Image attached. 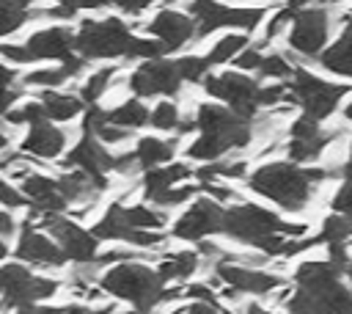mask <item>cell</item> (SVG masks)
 Returning a JSON list of instances; mask_svg holds the SVG:
<instances>
[{
	"instance_id": "obj_48",
	"label": "cell",
	"mask_w": 352,
	"mask_h": 314,
	"mask_svg": "<svg viewBox=\"0 0 352 314\" xmlns=\"http://www.w3.org/2000/svg\"><path fill=\"white\" fill-rule=\"evenodd\" d=\"M341 171H344V176H346V179L352 182V143H349V154H346V160H344Z\"/></svg>"
},
{
	"instance_id": "obj_2",
	"label": "cell",
	"mask_w": 352,
	"mask_h": 314,
	"mask_svg": "<svg viewBox=\"0 0 352 314\" xmlns=\"http://www.w3.org/2000/svg\"><path fill=\"white\" fill-rule=\"evenodd\" d=\"M223 231L245 245H253L270 256H280L286 245V220H280L272 209L258 207V204H236L226 209L223 218Z\"/></svg>"
},
{
	"instance_id": "obj_11",
	"label": "cell",
	"mask_w": 352,
	"mask_h": 314,
	"mask_svg": "<svg viewBox=\"0 0 352 314\" xmlns=\"http://www.w3.org/2000/svg\"><path fill=\"white\" fill-rule=\"evenodd\" d=\"M184 77L176 66V61L165 58H148L129 74V88L138 96H173L179 94Z\"/></svg>"
},
{
	"instance_id": "obj_14",
	"label": "cell",
	"mask_w": 352,
	"mask_h": 314,
	"mask_svg": "<svg viewBox=\"0 0 352 314\" xmlns=\"http://www.w3.org/2000/svg\"><path fill=\"white\" fill-rule=\"evenodd\" d=\"M226 209L217 204V198H198L190 204V209L173 223V237L179 240H204L212 231H223Z\"/></svg>"
},
{
	"instance_id": "obj_9",
	"label": "cell",
	"mask_w": 352,
	"mask_h": 314,
	"mask_svg": "<svg viewBox=\"0 0 352 314\" xmlns=\"http://www.w3.org/2000/svg\"><path fill=\"white\" fill-rule=\"evenodd\" d=\"M204 91L226 105H231L239 116L250 118L258 107V85L242 72H220V74H206Z\"/></svg>"
},
{
	"instance_id": "obj_16",
	"label": "cell",
	"mask_w": 352,
	"mask_h": 314,
	"mask_svg": "<svg viewBox=\"0 0 352 314\" xmlns=\"http://www.w3.org/2000/svg\"><path fill=\"white\" fill-rule=\"evenodd\" d=\"M19 187L25 190V196L33 201L36 212L38 215H52V212H63L69 207L63 190H60V179H52V176H44L38 171H30Z\"/></svg>"
},
{
	"instance_id": "obj_52",
	"label": "cell",
	"mask_w": 352,
	"mask_h": 314,
	"mask_svg": "<svg viewBox=\"0 0 352 314\" xmlns=\"http://www.w3.org/2000/svg\"><path fill=\"white\" fill-rule=\"evenodd\" d=\"M28 3H55V0H28Z\"/></svg>"
},
{
	"instance_id": "obj_39",
	"label": "cell",
	"mask_w": 352,
	"mask_h": 314,
	"mask_svg": "<svg viewBox=\"0 0 352 314\" xmlns=\"http://www.w3.org/2000/svg\"><path fill=\"white\" fill-rule=\"evenodd\" d=\"M0 198H3V207L6 209H19V207H25V201H30L28 196H25V190L19 187H14L11 182H3L0 185Z\"/></svg>"
},
{
	"instance_id": "obj_6",
	"label": "cell",
	"mask_w": 352,
	"mask_h": 314,
	"mask_svg": "<svg viewBox=\"0 0 352 314\" xmlns=\"http://www.w3.org/2000/svg\"><path fill=\"white\" fill-rule=\"evenodd\" d=\"M187 14L198 22V39L209 36L220 28H239L245 33L256 30L264 19V8H242V6H226L220 0H190Z\"/></svg>"
},
{
	"instance_id": "obj_13",
	"label": "cell",
	"mask_w": 352,
	"mask_h": 314,
	"mask_svg": "<svg viewBox=\"0 0 352 314\" xmlns=\"http://www.w3.org/2000/svg\"><path fill=\"white\" fill-rule=\"evenodd\" d=\"M146 33L160 39L165 44L168 52L182 50L192 41H198V22L192 19V14H182L176 8H162L151 17V22L146 25Z\"/></svg>"
},
{
	"instance_id": "obj_29",
	"label": "cell",
	"mask_w": 352,
	"mask_h": 314,
	"mask_svg": "<svg viewBox=\"0 0 352 314\" xmlns=\"http://www.w3.org/2000/svg\"><path fill=\"white\" fill-rule=\"evenodd\" d=\"M124 215H126V223L132 229H151V231H160L165 223H168V215L162 207H148V204H132V207H124Z\"/></svg>"
},
{
	"instance_id": "obj_20",
	"label": "cell",
	"mask_w": 352,
	"mask_h": 314,
	"mask_svg": "<svg viewBox=\"0 0 352 314\" xmlns=\"http://www.w3.org/2000/svg\"><path fill=\"white\" fill-rule=\"evenodd\" d=\"M319 63L330 74H338V77H349L352 80V25H346L344 33L338 36V41L319 55Z\"/></svg>"
},
{
	"instance_id": "obj_21",
	"label": "cell",
	"mask_w": 352,
	"mask_h": 314,
	"mask_svg": "<svg viewBox=\"0 0 352 314\" xmlns=\"http://www.w3.org/2000/svg\"><path fill=\"white\" fill-rule=\"evenodd\" d=\"M41 102H44L47 118H50V121H60V124H66V121H72L74 116H80V113H82V105H85L82 96L63 94V91H52V88H47V91L41 94Z\"/></svg>"
},
{
	"instance_id": "obj_1",
	"label": "cell",
	"mask_w": 352,
	"mask_h": 314,
	"mask_svg": "<svg viewBox=\"0 0 352 314\" xmlns=\"http://www.w3.org/2000/svg\"><path fill=\"white\" fill-rule=\"evenodd\" d=\"M336 176V171H319V168H297V163H286V160H272L264 163L261 168H256V174L250 176V190L270 198L272 204H278L286 212H302L316 187Z\"/></svg>"
},
{
	"instance_id": "obj_18",
	"label": "cell",
	"mask_w": 352,
	"mask_h": 314,
	"mask_svg": "<svg viewBox=\"0 0 352 314\" xmlns=\"http://www.w3.org/2000/svg\"><path fill=\"white\" fill-rule=\"evenodd\" d=\"M28 50L33 52L36 61L41 58H58L63 61L72 50H74V33L63 25H52V28H41L36 33L28 36Z\"/></svg>"
},
{
	"instance_id": "obj_34",
	"label": "cell",
	"mask_w": 352,
	"mask_h": 314,
	"mask_svg": "<svg viewBox=\"0 0 352 314\" xmlns=\"http://www.w3.org/2000/svg\"><path fill=\"white\" fill-rule=\"evenodd\" d=\"M192 193H195V185L182 182V185H173V187H168V190H162V193L151 196L148 201H151V204H157V207H162V209H173V207H179V204L190 201V198H192Z\"/></svg>"
},
{
	"instance_id": "obj_19",
	"label": "cell",
	"mask_w": 352,
	"mask_h": 314,
	"mask_svg": "<svg viewBox=\"0 0 352 314\" xmlns=\"http://www.w3.org/2000/svg\"><path fill=\"white\" fill-rule=\"evenodd\" d=\"M192 176V168L187 165V163H168L165 168H146V174H143V193H146V198H151V196H157V193H162V190H168V187H173V185H182V182H187Z\"/></svg>"
},
{
	"instance_id": "obj_4",
	"label": "cell",
	"mask_w": 352,
	"mask_h": 314,
	"mask_svg": "<svg viewBox=\"0 0 352 314\" xmlns=\"http://www.w3.org/2000/svg\"><path fill=\"white\" fill-rule=\"evenodd\" d=\"M132 28L116 17L110 19H85L80 30L74 33V50L85 58H118L129 52L132 44Z\"/></svg>"
},
{
	"instance_id": "obj_47",
	"label": "cell",
	"mask_w": 352,
	"mask_h": 314,
	"mask_svg": "<svg viewBox=\"0 0 352 314\" xmlns=\"http://www.w3.org/2000/svg\"><path fill=\"white\" fill-rule=\"evenodd\" d=\"M74 6L80 11H102V8L113 6V0H74Z\"/></svg>"
},
{
	"instance_id": "obj_30",
	"label": "cell",
	"mask_w": 352,
	"mask_h": 314,
	"mask_svg": "<svg viewBox=\"0 0 352 314\" xmlns=\"http://www.w3.org/2000/svg\"><path fill=\"white\" fill-rule=\"evenodd\" d=\"M245 47H248V36H242V33H226V36H220L212 44V50L206 52V58H209L212 66H217V63L234 61Z\"/></svg>"
},
{
	"instance_id": "obj_37",
	"label": "cell",
	"mask_w": 352,
	"mask_h": 314,
	"mask_svg": "<svg viewBox=\"0 0 352 314\" xmlns=\"http://www.w3.org/2000/svg\"><path fill=\"white\" fill-rule=\"evenodd\" d=\"M294 17H297V11H292L289 6H283L278 14H272V17L267 19V25H264V41L278 39V36L286 30V25H289V22H294Z\"/></svg>"
},
{
	"instance_id": "obj_38",
	"label": "cell",
	"mask_w": 352,
	"mask_h": 314,
	"mask_svg": "<svg viewBox=\"0 0 352 314\" xmlns=\"http://www.w3.org/2000/svg\"><path fill=\"white\" fill-rule=\"evenodd\" d=\"M324 129L319 127V118L311 113H302L292 121V138H319Z\"/></svg>"
},
{
	"instance_id": "obj_15",
	"label": "cell",
	"mask_w": 352,
	"mask_h": 314,
	"mask_svg": "<svg viewBox=\"0 0 352 314\" xmlns=\"http://www.w3.org/2000/svg\"><path fill=\"white\" fill-rule=\"evenodd\" d=\"M16 256H19V262H30L38 267H63L69 259L55 237H47L44 231H38L33 226H25L19 231Z\"/></svg>"
},
{
	"instance_id": "obj_7",
	"label": "cell",
	"mask_w": 352,
	"mask_h": 314,
	"mask_svg": "<svg viewBox=\"0 0 352 314\" xmlns=\"http://www.w3.org/2000/svg\"><path fill=\"white\" fill-rule=\"evenodd\" d=\"M330 8L322 6H308L302 11H297L292 30H289V50L294 55H300L302 61H314L324 52L327 36H330Z\"/></svg>"
},
{
	"instance_id": "obj_31",
	"label": "cell",
	"mask_w": 352,
	"mask_h": 314,
	"mask_svg": "<svg viewBox=\"0 0 352 314\" xmlns=\"http://www.w3.org/2000/svg\"><path fill=\"white\" fill-rule=\"evenodd\" d=\"M6 121L8 124H38V121H47V110H44V102L41 99H28L22 102L16 110H6Z\"/></svg>"
},
{
	"instance_id": "obj_33",
	"label": "cell",
	"mask_w": 352,
	"mask_h": 314,
	"mask_svg": "<svg viewBox=\"0 0 352 314\" xmlns=\"http://www.w3.org/2000/svg\"><path fill=\"white\" fill-rule=\"evenodd\" d=\"M179 121H182V113H179V107L173 105V102H157L154 105V110H151V127L154 129H162V132H168V129H179Z\"/></svg>"
},
{
	"instance_id": "obj_42",
	"label": "cell",
	"mask_w": 352,
	"mask_h": 314,
	"mask_svg": "<svg viewBox=\"0 0 352 314\" xmlns=\"http://www.w3.org/2000/svg\"><path fill=\"white\" fill-rule=\"evenodd\" d=\"M333 209L336 212H344V215H352V182L346 179V185H341L333 196Z\"/></svg>"
},
{
	"instance_id": "obj_44",
	"label": "cell",
	"mask_w": 352,
	"mask_h": 314,
	"mask_svg": "<svg viewBox=\"0 0 352 314\" xmlns=\"http://www.w3.org/2000/svg\"><path fill=\"white\" fill-rule=\"evenodd\" d=\"M157 0H113V6L118 8V11H124V14H129V17H138V14H143L146 8H151Z\"/></svg>"
},
{
	"instance_id": "obj_51",
	"label": "cell",
	"mask_w": 352,
	"mask_h": 314,
	"mask_svg": "<svg viewBox=\"0 0 352 314\" xmlns=\"http://www.w3.org/2000/svg\"><path fill=\"white\" fill-rule=\"evenodd\" d=\"M3 3H14V6H28V0H3Z\"/></svg>"
},
{
	"instance_id": "obj_26",
	"label": "cell",
	"mask_w": 352,
	"mask_h": 314,
	"mask_svg": "<svg viewBox=\"0 0 352 314\" xmlns=\"http://www.w3.org/2000/svg\"><path fill=\"white\" fill-rule=\"evenodd\" d=\"M91 231H94L99 240H124V242H126L132 226L126 223L124 207H121V204H113V207L104 212V218H102Z\"/></svg>"
},
{
	"instance_id": "obj_36",
	"label": "cell",
	"mask_w": 352,
	"mask_h": 314,
	"mask_svg": "<svg viewBox=\"0 0 352 314\" xmlns=\"http://www.w3.org/2000/svg\"><path fill=\"white\" fill-rule=\"evenodd\" d=\"M28 19H30V11H22V6H14V3H3V8H0V30L6 36L19 30Z\"/></svg>"
},
{
	"instance_id": "obj_41",
	"label": "cell",
	"mask_w": 352,
	"mask_h": 314,
	"mask_svg": "<svg viewBox=\"0 0 352 314\" xmlns=\"http://www.w3.org/2000/svg\"><path fill=\"white\" fill-rule=\"evenodd\" d=\"M3 58L8 61V63H30V61H36L33 58V52L28 50V44L22 47V44H3Z\"/></svg>"
},
{
	"instance_id": "obj_25",
	"label": "cell",
	"mask_w": 352,
	"mask_h": 314,
	"mask_svg": "<svg viewBox=\"0 0 352 314\" xmlns=\"http://www.w3.org/2000/svg\"><path fill=\"white\" fill-rule=\"evenodd\" d=\"M338 138V132H322L319 138H292L286 151H289V160L294 163H314L324 154V149Z\"/></svg>"
},
{
	"instance_id": "obj_32",
	"label": "cell",
	"mask_w": 352,
	"mask_h": 314,
	"mask_svg": "<svg viewBox=\"0 0 352 314\" xmlns=\"http://www.w3.org/2000/svg\"><path fill=\"white\" fill-rule=\"evenodd\" d=\"M258 72H261L267 80H289V77H294L297 69L289 63V58H286L283 52H270V55H264Z\"/></svg>"
},
{
	"instance_id": "obj_27",
	"label": "cell",
	"mask_w": 352,
	"mask_h": 314,
	"mask_svg": "<svg viewBox=\"0 0 352 314\" xmlns=\"http://www.w3.org/2000/svg\"><path fill=\"white\" fill-rule=\"evenodd\" d=\"M107 118H110L113 124L126 127V129H138V127H146V124L151 121V110H148L140 99H126V102H121L118 107H113V110L107 113Z\"/></svg>"
},
{
	"instance_id": "obj_53",
	"label": "cell",
	"mask_w": 352,
	"mask_h": 314,
	"mask_svg": "<svg viewBox=\"0 0 352 314\" xmlns=\"http://www.w3.org/2000/svg\"><path fill=\"white\" fill-rule=\"evenodd\" d=\"M349 218H352V215H349Z\"/></svg>"
},
{
	"instance_id": "obj_40",
	"label": "cell",
	"mask_w": 352,
	"mask_h": 314,
	"mask_svg": "<svg viewBox=\"0 0 352 314\" xmlns=\"http://www.w3.org/2000/svg\"><path fill=\"white\" fill-rule=\"evenodd\" d=\"M234 61H236V66H239V69H245V72H253V69L258 72V66H261V61H264V52H261L258 47L248 44V47H245Z\"/></svg>"
},
{
	"instance_id": "obj_3",
	"label": "cell",
	"mask_w": 352,
	"mask_h": 314,
	"mask_svg": "<svg viewBox=\"0 0 352 314\" xmlns=\"http://www.w3.org/2000/svg\"><path fill=\"white\" fill-rule=\"evenodd\" d=\"M99 286L107 295L129 300L140 311L154 308L162 300V292H165V281H162L160 270H154L143 262H135V259L116 262L110 270H104L102 278H99Z\"/></svg>"
},
{
	"instance_id": "obj_23",
	"label": "cell",
	"mask_w": 352,
	"mask_h": 314,
	"mask_svg": "<svg viewBox=\"0 0 352 314\" xmlns=\"http://www.w3.org/2000/svg\"><path fill=\"white\" fill-rule=\"evenodd\" d=\"M201 267V253H192V251H176V253H165L162 262H160V275L165 284L170 281H187L190 275H195Z\"/></svg>"
},
{
	"instance_id": "obj_35",
	"label": "cell",
	"mask_w": 352,
	"mask_h": 314,
	"mask_svg": "<svg viewBox=\"0 0 352 314\" xmlns=\"http://www.w3.org/2000/svg\"><path fill=\"white\" fill-rule=\"evenodd\" d=\"M176 66L184 77V83H204L206 80V69L212 66L209 58H198V55H184V58H176Z\"/></svg>"
},
{
	"instance_id": "obj_46",
	"label": "cell",
	"mask_w": 352,
	"mask_h": 314,
	"mask_svg": "<svg viewBox=\"0 0 352 314\" xmlns=\"http://www.w3.org/2000/svg\"><path fill=\"white\" fill-rule=\"evenodd\" d=\"M0 226H3V231H0V234H3V240L8 242V240L14 237L16 223H14V218H11V209H6V207H3V212H0Z\"/></svg>"
},
{
	"instance_id": "obj_28",
	"label": "cell",
	"mask_w": 352,
	"mask_h": 314,
	"mask_svg": "<svg viewBox=\"0 0 352 314\" xmlns=\"http://www.w3.org/2000/svg\"><path fill=\"white\" fill-rule=\"evenodd\" d=\"M113 77H116V66H102V69L85 74L82 83H80V96L85 99V105H96L110 91Z\"/></svg>"
},
{
	"instance_id": "obj_8",
	"label": "cell",
	"mask_w": 352,
	"mask_h": 314,
	"mask_svg": "<svg viewBox=\"0 0 352 314\" xmlns=\"http://www.w3.org/2000/svg\"><path fill=\"white\" fill-rule=\"evenodd\" d=\"M349 88L341 85V83H333V80H322L305 69H297L294 72V80H289V94L294 102H300L305 107V113L316 116V118H327L336 113L341 96L346 94Z\"/></svg>"
},
{
	"instance_id": "obj_5",
	"label": "cell",
	"mask_w": 352,
	"mask_h": 314,
	"mask_svg": "<svg viewBox=\"0 0 352 314\" xmlns=\"http://www.w3.org/2000/svg\"><path fill=\"white\" fill-rule=\"evenodd\" d=\"M0 286L6 300L3 308H19V311H36V303L55 297L60 289L55 278H38L22 264H6L0 270Z\"/></svg>"
},
{
	"instance_id": "obj_50",
	"label": "cell",
	"mask_w": 352,
	"mask_h": 314,
	"mask_svg": "<svg viewBox=\"0 0 352 314\" xmlns=\"http://www.w3.org/2000/svg\"><path fill=\"white\" fill-rule=\"evenodd\" d=\"M344 273H346V278H349V284H352V259L344 264Z\"/></svg>"
},
{
	"instance_id": "obj_22",
	"label": "cell",
	"mask_w": 352,
	"mask_h": 314,
	"mask_svg": "<svg viewBox=\"0 0 352 314\" xmlns=\"http://www.w3.org/2000/svg\"><path fill=\"white\" fill-rule=\"evenodd\" d=\"M176 154V138L173 140H162V138H154V135H146L135 143V157L140 163V168H157V165H165L170 163Z\"/></svg>"
},
{
	"instance_id": "obj_17",
	"label": "cell",
	"mask_w": 352,
	"mask_h": 314,
	"mask_svg": "<svg viewBox=\"0 0 352 314\" xmlns=\"http://www.w3.org/2000/svg\"><path fill=\"white\" fill-rule=\"evenodd\" d=\"M66 129L55 127V124H47V121H38L30 127V132L25 135V140L19 143V149L36 160H55L63 149H66Z\"/></svg>"
},
{
	"instance_id": "obj_12",
	"label": "cell",
	"mask_w": 352,
	"mask_h": 314,
	"mask_svg": "<svg viewBox=\"0 0 352 314\" xmlns=\"http://www.w3.org/2000/svg\"><path fill=\"white\" fill-rule=\"evenodd\" d=\"M214 275H217L226 286H231V289H236V292L258 295V297L272 295V292H278V286H283V278H280V275L264 273V270H258V267H253V264L228 262V259L214 262Z\"/></svg>"
},
{
	"instance_id": "obj_10",
	"label": "cell",
	"mask_w": 352,
	"mask_h": 314,
	"mask_svg": "<svg viewBox=\"0 0 352 314\" xmlns=\"http://www.w3.org/2000/svg\"><path fill=\"white\" fill-rule=\"evenodd\" d=\"M30 223L33 220H41V226L60 242V248L66 251V256L72 259V262H91V259H96V234L94 231H85L80 223H77V218L72 220V218H60L58 212H52V215H38L36 209H33V215L28 218Z\"/></svg>"
},
{
	"instance_id": "obj_43",
	"label": "cell",
	"mask_w": 352,
	"mask_h": 314,
	"mask_svg": "<svg viewBox=\"0 0 352 314\" xmlns=\"http://www.w3.org/2000/svg\"><path fill=\"white\" fill-rule=\"evenodd\" d=\"M204 190H209V196H212V198H217L220 204H223V201H239V196H236L231 187L220 185L217 179H209V182L204 185Z\"/></svg>"
},
{
	"instance_id": "obj_45",
	"label": "cell",
	"mask_w": 352,
	"mask_h": 314,
	"mask_svg": "<svg viewBox=\"0 0 352 314\" xmlns=\"http://www.w3.org/2000/svg\"><path fill=\"white\" fill-rule=\"evenodd\" d=\"M179 311H190V314H217V311H223L214 300H192L190 306H182Z\"/></svg>"
},
{
	"instance_id": "obj_49",
	"label": "cell",
	"mask_w": 352,
	"mask_h": 314,
	"mask_svg": "<svg viewBox=\"0 0 352 314\" xmlns=\"http://www.w3.org/2000/svg\"><path fill=\"white\" fill-rule=\"evenodd\" d=\"M344 118H346V121H352V99H349V102H346V107H344Z\"/></svg>"
},
{
	"instance_id": "obj_24",
	"label": "cell",
	"mask_w": 352,
	"mask_h": 314,
	"mask_svg": "<svg viewBox=\"0 0 352 314\" xmlns=\"http://www.w3.org/2000/svg\"><path fill=\"white\" fill-rule=\"evenodd\" d=\"M231 140L217 135V132H201L190 146H187V157L190 160H201V163H212V160H220L231 151Z\"/></svg>"
}]
</instances>
